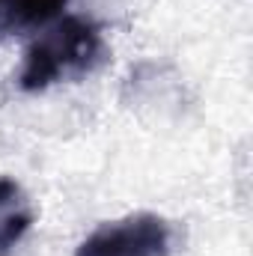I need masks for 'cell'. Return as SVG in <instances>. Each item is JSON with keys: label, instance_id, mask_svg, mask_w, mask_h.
I'll list each match as a JSON object with an SVG mask.
<instances>
[{"label": "cell", "instance_id": "6da1fadb", "mask_svg": "<svg viewBox=\"0 0 253 256\" xmlns=\"http://www.w3.org/2000/svg\"><path fill=\"white\" fill-rule=\"evenodd\" d=\"M102 27L84 15H60L45 27L24 54L18 86L24 92H42L60 80L86 74L102 60Z\"/></svg>", "mask_w": 253, "mask_h": 256}, {"label": "cell", "instance_id": "7a4b0ae2", "mask_svg": "<svg viewBox=\"0 0 253 256\" xmlns=\"http://www.w3.org/2000/svg\"><path fill=\"white\" fill-rule=\"evenodd\" d=\"M173 232L158 214H128L90 232L74 256H170Z\"/></svg>", "mask_w": 253, "mask_h": 256}, {"label": "cell", "instance_id": "3957f363", "mask_svg": "<svg viewBox=\"0 0 253 256\" xmlns=\"http://www.w3.org/2000/svg\"><path fill=\"white\" fill-rule=\"evenodd\" d=\"M33 226V206L15 179L0 176V256H9Z\"/></svg>", "mask_w": 253, "mask_h": 256}, {"label": "cell", "instance_id": "277c9868", "mask_svg": "<svg viewBox=\"0 0 253 256\" xmlns=\"http://www.w3.org/2000/svg\"><path fill=\"white\" fill-rule=\"evenodd\" d=\"M68 0H0V39L45 27L54 21Z\"/></svg>", "mask_w": 253, "mask_h": 256}]
</instances>
